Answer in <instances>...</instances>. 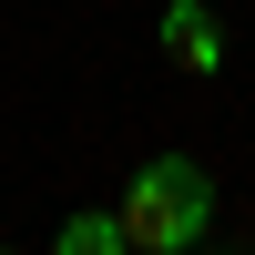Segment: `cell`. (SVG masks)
<instances>
[{
    "label": "cell",
    "instance_id": "3",
    "mask_svg": "<svg viewBox=\"0 0 255 255\" xmlns=\"http://www.w3.org/2000/svg\"><path fill=\"white\" fill-rule=\"evenodd\" d=\"M51 255H133V235H123V204H72V215L51 225Z\"/></svg>",
    "mask_w": 255,
    "mask_h": 255
},
{
    "label": "cell",
    "instance_id": "1",
    "mask_svg": "<svg viewBox=\"0 0 255 255\" xmlns=\"http://www.w3.org/2000/svg\"><path fill=\"white\" fill-rule=\"evenodd\" d=\"M123 235H133V255H184L215 235V174H204L194 153H153L143 174H123Z\"/></svg>",
    "mask_w": 255,
    "mask_h": 255
},
{
    "label": "cell",
    "instance_id": "2",
    "mask_svg": "<svg viewBox=\"0 0 255 255\" xmlns=\"http://www.w3.org/2000/svg\"><path fill=\"white\" fill-rule=\"evenodd\" d=\"M163 61L174 72H225V20L204 0H163Z\"/></svg>",
    "mask_w": 255,
    "mask_h": 255
}]
</instances>
